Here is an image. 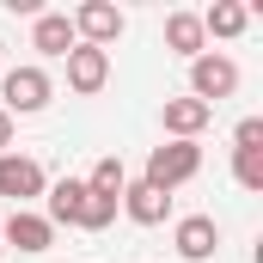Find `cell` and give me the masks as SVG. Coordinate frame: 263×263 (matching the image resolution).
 <instances>
[{
  "mask_svg": "<svg viewBox=\"0 0 263 263\" xmlns=\"http://www.w3.org/2000/svg\"><path fill=\"white\" fill-rule=\"evenodd\" d=\"M49 98H55V80H49L37 62L0 67V110H6V117H37Z\"/></svg>",
  "mask_w": 263,
  "mask_h": 263,
  "instance_id": "obj_1",
  "label": "cell"
},
{
  "mask_svg": "<svg viewBox=\"0 0 263 263\" xmlns=\"http://www.w3.org/2000/svg\"><path fill=\"white\" fill-rule=\"evenodd\" d=\"M202 172V147L196 141H159L153 153H147V172H141V184H153V190H178V184H190Z\"/></svg>",
  "mask_w": 263,
  "mask_h": 263,
  "instance_id": "obj_2",
  "label": "cell"
},
{
  "mask_svg": "<svg viewBox=\"0 0 263 263\" xmlns=\"http://www.w3.org/2000/svg\"><path fill=\"white\" fill-rule=\"evenodd\" d=\"M239 92V62L233 55H220V49H202L196 62H190V98L196 104H220V98H233Z\"/></svg>",
  "mask_w": 263,
  "mask_h": 263,
  "instance_id": "obj_3",
  "label": "cell"
},
{
  "mask_svg": "<svg viewBox=\"0 0 263 263\" xmlns=\"http://www.w3.org/2000/svg\"><path fill=\"white\" fill-rule=\"evenodd\" d=\"M43 190H49V178H43V165L31 153H0V196L12 208H31Z\"/></svg>",
  "mask_w": 263,
  "mask_h": 263,
  "instance_id": "obj_4",
  "label": "cell"
},
{
  "mask_svg": "<svg viewBox=\"0 0 263 263\" xmlns=\"http://www.w3.org/2000/svg\"><path fill=\"white\" fill-rule=\"evenodd\" d=\"M67 18H73V37H80V43H92V49H110V43L129 31V18H123L110 0H86V6H73Z\"/></svg>",
  "mask_w": 263,
  "mask_h": 263,
  "instance_id": "obj_5",
  "label": "cell"
},
{
  "mask_svg": "<svg viewBox=\"0 0 263 263\" xmlns=\"http://www.w3.org/2000/svg\"><path fill=\"white\" fill-rule=\"evenodd\" d=\"M0 245L6 251H25V257H43V251H55V227L37 208H12L6 227H0Z\"/></svg>",
  "mask_w": 263,
  "mask_h": 263,
  "instance_id": "obj_6",
  "label": "cell"
},
{
  "mask_svg": "<svg viewBox=\"0 0 263 263\" xmlns=\"http://www.w3.org/2000/svg\"><path fill=\"white\" fill-rule=\"evenodd\" d=\"M62 62H67V92H80V98H92V92H104V86H110V49L73 43Z\"/></svg>",
  "mask_w": 263,
  "mask_h": 263,
  "instance_id": "obj_7",
  "label": "cell"
},
{
  "mask_svg": "<svg viewBox=\"0 0 263 263\" xmlns=\"http://www.w3.org/2000/svg\"><path fill=\"white\" fill-rule=\"evenodd\" d=\"M172 245H178L184 263H208L220 251V220H214V214H184V220L172 227Z\"/></svg>",
  "mask_w": 263,
  "mask_h": 263,
  "instance_id": "obj_8",
  "label": "cell"
},
{
  "mask_svg": "<svg viewBox=\"0 0 263 263\" xmlns=\"http://www.w3.org/2000/svg\"><path fill=\"white\" fill-rule=\"evenodd\" d=\"M159 123H165V141H196V135L214 123V110L184 92V98H165V104H159Z\"/></svg>",
  "mask_w": 263,
  "mask_h": 263,
  "instance_id": "obj_9",
  "label": "cell"
},
{
  "mask_svg": "<svg viewBox=\"0 0 263 263\" xmlns=\"http://www.w3.org/2000/svg\"><path fill=\"white\" fill-rule=\"evenodd\" d=\"M73 43H80V37H73V18H67V12H37V18H31V49H37V55L62 62Z\"/></svg>",
  "mask_w": 263,
  "mask_h": 263,
  "instance_id": "obj_10",
  "label": "cell"
},
{
  "mask_svg": "<svg viewBox=\"0 0 263 263\" xmlns=\"http://www.w3.org/2000/svg\"><path fill=\"white\" fill-rule=\"evenodd\" d=\"M123 214H129L135 227H159V220H165V214H172V196H165V190H153V184H141V178H135V184H123Z\"/></svg>",
  "mask_w": 263,
  "mask_h": 263,
  "instance_id": "obj_11",
  "label": "cell"
},
{
  "mask_svg": "<svg viewBox=\"0 0 263 263\" xmlns=\"http://www.w3.org/2000/svg\"><path fill=\"white\" fill-rule=\"evenodd\" d=\"M80 202H86V178H62L55 190H43V220L49 227H73L80 220Z\"/></svg>",
  "mask_w": 263,
  "mask_h": 263,
  "instance_id": "obj_12",
  "label": "cell"
},
{
  "mask_svg": "<svg viewBox=\"0 0 263 263\" xmlns=\"http://www.w3.org/2000/svg\"><path fill=\"white\" fill-rule=\"evenodd\" d=\"M165 49H172V55H184V62H196L202 49H208L196 12H165Z\"/></svg>",
  "mask_w": 263,
  "mask_h": 263,
  "instance_id": "obj_13",
  "label": "cell"
},
{
  "mask_svg": "<svg viewBox=\"0 0 263 263\" xmlns=\"http://www.w3.org/2000/svg\"><path fill=\"white\" fill-rule=\"evenodd\" d=\"M202 18V37H245V25H251V6H239V0H214L208 12H196Z\"/></svg>",
  "mask_w": 263,
  "mask_h": 263,
  "instance_id": "obj_14",
  "label": "cell"
},
{
  "mask_svg": "<svg viewBox=\"0 0 263 263\" xmlns=\"http://www.w3.org/2000/svg\"><path fill=\"white\" fill-rule=\"evenodd\" d=\"M117 214H123V202H117V196H98V190H86V202H80V220H73V227H86V233H104Z\"/></svg>",
  "mask_w": 263,
  "mask_h": 263,
  "instance_id": "obj_15",
  "label": "cell"
},
{
  "mask_svg": "<svg viewBox=\"0 0 263 263\" xmlns=\"http://www.w3.org/2000/svg\"><path fill=\"white\" fill-rule=\"evenodd\" d=\"M123 184H129V165H123L117 153H104V159L92 165V178H86V190H98V196H123Z\"/></svg>",
  "mask_w": 263,
  "mask_h": 263,
  "instance_id": "obj_16",
  "label": "cell"
},
{
  "mask_svg": "<svg viewBox=\"0 0 263 263\" xmlns=\"http://www.w3.org/2000/svg\"><path fill=\"white\" fill-rule=\"evenodd\" d=\"M233 178L239 190H263V153H233Z\"/></svg>",
  "mask_w": 263,
  "mask_h": 263,
  "instance_id": "obj_17",
  "label": "cell"
},
{
  "mask_svg": "<svg viewBox=\"0 0 263 263\" xmlns=\"http://www.w3.org/2000/svg\"><path fill=\"white\" fill-rule=\"evenodd\" d=\"M233 153H263V117H245L233 129Z\"/></svg>",
  "mask_w": 263,
  "mask_h": 263,
  "instance_id": "obj_18",
  "label": "cell"
},
{
  "mask_svg": "<svg viewBox=\"0 0 263 263\" xmlns=\"http://www.w3.org/2000/svg\"><path fill=\"white\" fill-rule=\"evenodd\" d=\"M0 153H12V117L0 110Z\"/></svg>",
  "mask_w": 263,
  "mask_h": 263,
  "instance_id": "obj_19",
  "label": "cell"
},
{
  "mask_svg": "<svg viewBox=\"0 0 263 263\" xmlns=\"http://www.w3.org/2000/svg\"><path fill=\"white\" fill-rule=\"evenodd\" d=\"M0 62H6V43H0Z\"/></svg>",
  "mask_w": 263,
  "mask_h": 263,
  "instance_id": "obj_20",
  "label": "cell"
},
{
  "mask_svg": "<svg viewBox=\"0 0 263 263\" xmlns=\"http://www.w3.org/2000/svg\"><path fill=\"white\" fill-rule=\"evenodd\" d=\"M0 263H6V245H0Z\"/></svg>",
  "mask_w": 263,
  "mask_h": 263,
  "instance_id": "obj_21",
  "label": "cell"
}]
</instances>
